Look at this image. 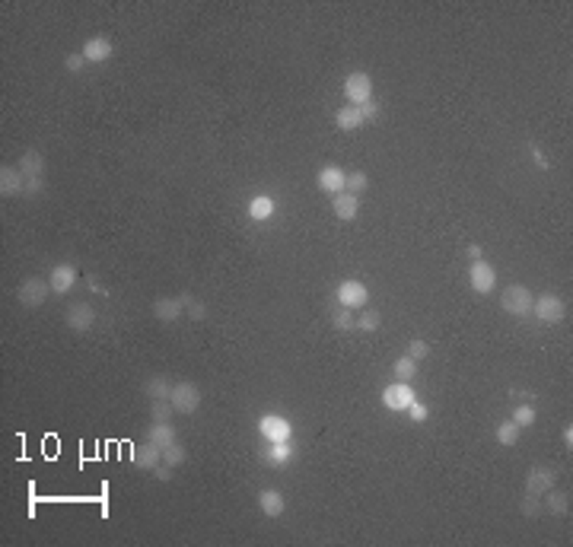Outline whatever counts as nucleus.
Segmentation results:
<instances>
[{
	"label": "nucleus",
	"mask_w": 573,
	"mask_h": 547,
	"mask_svg": "<svg viewBox=\"0 0 573 547\" xmlns=\"http://www.w3.org/2000/svg\"><path fill=\"white\" fill-rule=\"evenodd\" d=\"M392 373L398 375V382H414V375H417V360H411V357H398L392 366Z\"/></svg>",
	"instance_id": "nucleus-28"
},
{
	"label": "nucleus",
	"mask_w": 573,
	"mask_h": 547,
	"mask_svg": "<svg viewBox=\"0 0 573 547\" xmlns=\"http://www.w3.org/2000/svg\"><path fill=\"white\" fill-rule=\"evenodd\" d=\"M188 302H191V296H159V300L153 302V315H156L163 325H172L188 312Z\"/></svg>",
	"instance_id": "nucleus-7"
},
{
	"label": "nucleus",
	"mask_w": 573,
	"mask_h": 547,
	"mask_svg": "<svg viewBox=\"0 0 573 547\" xmlns=\"http://www.w3.org/2000/svg\"><path fill=\"white\" fill-rule=\"evenodd\" d=\"M153 477H156V480H163V484H166V480H172V468H169L166 462H159V465L153 468Z\"/></svg>",
	"instance_id": "nucleus-40"
},
{
	"label": "nucleus",
	"mask_w": 573,
	"mask_h": 547,
	"mask_svg": "<svg viewBox=\"0 0 573 547\" xmlns=\"http://www.w3.org/2000/svg\"><path fill=\"white\" fill-rule=\"evenodd\" d=\"M175 414V407L169 401H150V417L153 423H169V417Z\"/></svg>",
	"instance_id": "nucleus-33"
},
{
	"label": "nucleus",
	"mask_w": 573,
	"mask_h": 547,
	"mask_svg": "<svg viewBox=\"0 0 573 547\" xmlns=\"http://www.w3.org/2000/svg\"><path fill=\"white\" fill-rule=\"evenodd\" d=\"M379 312H373V309H363V315L357 318V328L363 331V334H373V331H379Z\"/></svg>",
	"instance_id": "nucleus-34"
},
{
	"label": "nucleus",
	"mask_w": 573,
	"mask_h": 547,
	"mask_svg": "<svg viewBox=\"0 0 573 547\" xmlns=\"http://www.w3.org/2000/svg\"><path fill=\"white\" fill-rule=\"evenodd\" d=\"M551 487H554V471H551V468H532V471L526 474V493L544 496Z\"/></svg>",
	"instance_id": "nucleus-16"
},
{
	"label": "nucleus",
	"mask_w": 573,
	"mask_h": 547,
	"mask_svg": "<svg viewBox=\"0 0 573 547\" xmlns=\"http://www.w3.org/2000/svg\"><path fill=\"white\" fill-rule=\"evenodd\" d=\"M163 462V449L153 443H140L134 446V452H131V465L137 468V471H153V468Z\"/></svg>",
	"instance_id": "nucleus-14"
},
{
	"label": "nucleus",
	"mask_w": 573,
	"mask_h": 547,
	"mask_svg": "<svg viewBox=\"0 0 573 547\" xmlns=\"http://www.w3.org/2000/svg\"><path fill=\"white\" fill-rule=\"evenodd\" d=\"M332 210H334V217L338 220L350 223V220L357 217V210H360V197L350 195V191H341V195L332 197Z\"/></svg>",
	"instance_id": "nucleus-20"
},
{
	"label": "nucleus",
	"mask_w": 573,
	"mask_h": 547,
	"mask_svg": "<svg viewBox=\"0 0 573 547\" xmlns=\"http://www.w3.org/2000/svg\"><path fill=\"white\" fill-rule=\"evenodd\" d=\"M528 147H532V159H535V163L542 165V169H548V159L542 156V150H538V143H528Z\"/></svg>",
	"instance_id": "nucleus-43"
},
{
	"label": "nucleus",
	"mask_w": 573,
	"mask_h": 547,
	"mask_svg": "<svg viewBox=\"0 0 573 547\" xmlns=\"http://www.w3.org/2000/svg\"><path fill=\"white\" fill-rule=\"evenodd\" d=\"M465 252H468V258H471V261H478V258H481V245H468Z\"/></svg>",
	"instance_id": "nucleus-45"
},
{
	"label": "nucleus",
	"mask_w": 573,
	"mask_h": 547,
	"mask_svg": "<svg viewBox=\"0 0 573 547\" xmlns=\"http://www.w3.org/2000/svg\"><path fill=\"white\" fill-rule=\"evenodd\" d=\"M169 405L175 407V414L191 417V414L201 407V389H197L195 382H175L172 385V395H169Z\"/></svg>",
	"instance_id": "nucleus-3"
},
{
	"label": "nucleus",
	"mask_w": 573,
	"mask_h": 547,
	"mask_svg": "<svg viewBox=\"0 0 573 547\" xmlns=\"http://www.w3.org/2000/svg\"><path fill=\"white\" fill-rule=\"evenodd\" d=\"M344 96L350 99V105L370 102V99H373V80H370V74H363V70L347 74V80H344Z\"/></svg>",
	"instance_id": "nucleus-11"
},
{
	"label": "nucleus",
	"mask_w": 573,
	"mask_h": 547,
	"mask_svg": "<svg viewBox=\"0 0 573 547\" xmlns=\"http://www.w3.org/2000/svg\"><path fill=\"white\" fill-rule=\"evenodd\" d=\"M560 436H564L567 452H570V449H573V427H570V423H567V427H564V433H560Z\"/></svg>",
	"instance_id": "nucleus-44"
},
{
	"label": "nucleus",
	"mask_w": 573,
	"mask_h": 547,
	"mask_svg": "<svg viewBox=\"0 0 573 547\" xmlns=\"http://www.w3.org/2000/svg\"><path fill=\"white\" fill-rule=\"evenodd\" d=\"M64 325H67L70 331H76V334H83V331H90L92 325H96V309L86 300L70 302L67 312H64Z\"/></svg>",
	"instance_id": "nucleus-9"
},
{
	"label": "nucleus",
	"mask_w": 573,
	"mask_h": 547,
	"mask_svg": "<svg viewBox=\"0 0 573 547\" xmlns=\"http://www.w3.org/2000/svg\"><path fill=\"white\" fill-rule=\"evenodd\" d=\"M332 325L338 331H350V328H357V322H354V309H344V306H338L332 312Z\"/></svg>",
	"instance_id": "nucleus-29"
},
{
	"label": "nucleus",
	"mask_w": 573,
	"mask_h": 547,
	"mask_svg": "<svg viewBox=\"0 0 573 547\" xmlns=\"http://www.w3.org/2000/svg\"><path fill=\"white\" fill-rule=\"evenodd\" d=\"M258 430L268 443H290V436H293V427H290V420L280 417V414H264L258 420Z\"/></svg>",
	"instance_id": "nucleus-10"
},
{
	"label": "nucleus",
	"mask_w": 573,
	"mask_h": 547,
	"mask_svg": "<svg viewBox=\"0 0 573 547\" xmlns=\"http://www.w3.org/2000/svg\"><path fill=\"white\" fill-rule=\"evenodd\" d=\"M86 284H90V290H92V293H99V290H102V286H99V280L92 277V274H90V277H86Z\"/></svg>",
	"instance_id": "nucleus-46"
},
{
	"label": "nucleus",
	"mask_w": 573,
	"mask_h": 547,
	"mask_svg": "<svg viewBox=\"0 0 573 547\" xmlns=\"http://www.w3.org/2000/svg\"><path fill=\"white\" fill-rule=\"evenodd\" d=\"M42 188H45V179H26V195H42Z\"/></svg>",
	"instance_id": "nucleus-41"
},
{
	"label": "nucleus",
	"mask_w": 573,
	"mask_h": 547,
	"mask_svg": "<svg viewBox=\"0 0 573 547\" xmlns=\"http://www.w3.org/2000/svg\"><path fill=\"white\" fill-rule=\"evenodd\" d=\"M334 124H338V131H357V128H363L366 121H363L360 105H350V102H347L344 108H338V115H334Z\"/></svg>",
	"instance_id": "nucleus-21"
},
{
	"label": "nucleus",
	"mask_w": 573,
	"mask_h": 547,
	"mask_svg": "<svg viewBox=\"0 0 573 547\" xmlns=\"http://www.w3.org/2000/svg\"><path fill=\"white\" fill-rule=\"evenodd\" d=\"M115 54V45H112V38L106 35H96L90 38V42H83V58L90 60V64H102V60H108Z\"/></svg>",
	"instance_id": "nucleus-18"
},
{
	"label": "nucleus",
	"mask_w": 573,
	"mask_h": 547,
	"mask_svg": "<svg viewBox=\"0 0 573 547\" xmlns=\"http://www.w3.org/2000/svg\"><path fill=\"white\" fill-rule=\"evenodd\" d=\"M334 300H338V306H344V309H366V302H370V290H366L363 280H341Z\"/></svg>",
	"instance_id": "nucleus-5"
},
{
	"label": "nucleus",
	"mask_w": 573,
	"mask_h": 547,
	"mask_svg": "<svg viewBox=\"0 0 573 547\" xmlns=\"http://www.w3.org/2000/svg\"><path fill=\"white\" fill-rule=\"evenodd\" d=\"M316 185L322 188L325 195H341L347 185V172L341 169V165H322L316 175Z\"/></svg>",
	"instance_id": "nucleus-13"
},
{
	"label": "nucleus",
	"mask_w": 573,
	"mask_h": 547,
	"mask_svg": "<svg viewBox=\"0 0 573 547\" xmlns=\"http://www.w3.org/2000/svg\"><path fill=\"white\" fill-rule=\"evenodd\" d=\"M427 353H430L427 341H411V347H407V357H411V360H417V363H421Z\"/></svg>",
	"instance_id": "nucleus-37"
},
{
	"label": "nucleus",
	"mask_w": 573,
	"mask_h": 547,
	"mask_svg": "<svg viewBox=\"0 0 573 547\" xmlns=\"http://www.w3.org/2000/svg\"><path fill=\"white\" fill-rule=\"evenodd\" d=\"M468 284H471V290L475 293H490L494 286H497V270H494V264L484 261V258H478V261L468 264Z\"/></svg>",
	"instance_id": "nucleus-8"
},
{
	"label": "nucleus",
	"mask_w": 573,
	"mask_h": 547,
	"mask_svg": "<svg viewBox=\"0 0 573 547\" xmlns=\"http://www.w3.org/2000/svg\"><path fill=\"white\" fill-rule=\"evenodd\" d=\"M414 401H417V395H414V389H411V382H392L382 389V405L395 414L407 411Z\"/></svg>",
	"instance_id": "nucleus-6"
},
{
	"label": "nucleus",
	"mask_w": 573,
	"mask_h": 547,
	"mask_svg": "<svg viewBox=\"0 0 573 547\" xmlns=\"http://www.w3.org/2000/svg\"><path fill=\"white\" fill-rule=\"evenodd\" d=\"M16 169L26 175V179H45V156L35 150V147H29V150L19 156V163H16Z\"/></svg>",
	"instance_id": "nucleus-19"
},
{
	"label": "nucleus",
	"mask_w": 573,
	"mask_h": 547,
	"mask_svg": "<svg viewBox=\"0 0 573 547\" xmlns=\"http://www.w3.org/2000/svg\"><path fill=\"white\" fill-rule=\"evenodd\" d=\"M535 417H538V414H535V407H532V405H519V407L513 411V423H516L519 430L532 427V423H535Z\"/></svg>",
	"instance_id": "nucleus-32"
},
{
	"label": "nucleus",
	"mask_w": 573,
	"mask_h": 547,
	"mask_svg": "<svg viewBox=\"0 0 573 547\" xmlns=\"http://www.w3.org/2000/svg\"><path fill=\"white\" fill-rule=\"evenodd\" d=\"M48 296H51V284L42 280V277H26L23 284H19V290H16V300H19V306L23 309L45 306Z\"/></svg>",
	"instance_id": "nucleus-1"
},
{
	"label": "nucleus",
	"mask_w": 573,
	"mask_h": 547,
	"mask_svg": "<svg viewBox=\"0 0 573 547\" xmlns=\"http://www.w3.org/2000/svg\"><path fill=\"white\" fill-rule=\"evenodd\" d=\"M249 217L255 220V223L271 220V217H274V197H271V195H255V197L249 201Z\"/></svg>",
	"instance_id": "nucleus-23"
},
{
	"label": "nucleus",
	"mask_w": 573,
	"mask_h": 547,
	"mask_svg": "<svg viewBox=\"0 0 573 547\" xmlns=\"http://www.w3.org/2000/svg\"><path fill=\"white\" fill-rule=\"evenodd\" d=\"M370 188V179H366V172H347V185H344V191H350V195H357L360 197L363 191Z\"/></svg>",
	"instance_id": "nucleus-31"
},
{
	"label": "nucleus",
	"mask_w": 573,
	"mask_h": 547,
	"mask_svg": "<svg viewBox=\"0 0 573 547\" xmlns=\"http://www.w3.org/2000/svg\"><path fill=\"white\" fill-rule=\"evenodd\" d=\"M538 509H542V496H532V493H526V500H522V516L535 519V516H538Z\"/></svg>",
	"instance_id": "nucleus-36"
},
{
	"label": "nucleus",
	"mask_w": 573,
	"mask_h": 547,
	"mask_svg": "<svg viewBox=\"0 0 573 547\" xmlns=\"http://www.w3.org/2000/svg\"><path fill=\"white\" fill-rule=\"evenodd\" d=\"M86 64H90V60L83 58V51H74V54L64 58V70H67V74H83Z\"/></svg>",
	"instance_id": "nucleus-35"
},
{
	"label": "nucleus",
	"mask_w": 573,
	"mask_h": 547,
	"mask_svg": "<svg viewBox=\"0 0 573 547\" xmlns=\"http://www.w3.org/2000/svg\"><path fill=\"white\" fill-rule=\"evenodd\" d=\"M0 195L3 197L26 195V175L16 165H0Z\"/></svg>",
	"instance_id": "nucleus-15"
},
{
	"label": "nucleus",
	"mask_w": 573,
	"mask_h": 547,
	"mask_svg": "<svg viewBox=\"0 0 573 547\" xmlns=\"http://www.w3.org/2000/svg\"><path fill=\"white\" fill-rule=\"evenodd\" d=\"M188 315H191V318H197V322H201L204 315H207V309H204L201 302H195V300H191V302H188Z\"/></svg>",
	"instance_id": "nucleus-42"
},
{
	"label": "nucleus",
	"mask_w": 573,
	"mask_h": 547,
	"mask_svg": "<svg viewBox=\"0 0 573 547\" xmlns=\"http://www.w3.org/2000/svg\"><path fill=\"white\" fill-rule=\"evenodd\" d=\"M532 312L538 315L542 325H558V322H564L567 306L558 293H542V296H535V302H532Z\"/></svg>",
	"instance_id": "nucleus-4"
},
{
	"label": "nucleus",
	"mask_w": 573,
	"mask_h": 547,
	"mask_svg": "<svg viewBox=\"0 0 573 547\" xmlns=\"http://www.w3.org/2000/svg\"><path fill=\"white\" fill-rule=\"evenodd\" d=\"M143 391H147V398H150V401H169L172 385L166 382V375H150V379L143 382Z\"/></svg>",
	"instance_id": "nucleus-25"
},
{
	"label": "nucleus",
	"mask_w": 573,
	"mask_h": 547,
	"mask_svg": "<svg viewBox=\"0 0 573 547\" xmlns=\"http://www.w3.org/2000/svg\"><path fill=\"white\" fill-rule=\"evenodd\" d=\"M258 509H261V516H268V519H277V516H284L286 512V496L280 493V490H261L258 493Z\"/></svg>",
	"instance_id": "nucleus-17"
},
{
	"label": "nucleus",
	"mask_w": 573,
	"mask_h": 547,
	"mask_svg": "<svg viewBox=\"0 0 573 547\" xmlns=\"http://www.w3.org/2000/svg\"><path fill=\"white\" fill-rule=\"evenodd\" d=\"M544 506H548L554 516H567V512H570V493L551 487L548 493H544Z\"/></svg>",
	"instance_id": "nucleus-26"
},
{
	"label": "nucleus",
	"mask_w": 573,
	"mask_h": 547,
	"mask_svg": "<svg viewBox=\"0 0 573 547\" xmlns=\"http://www.w3.org/2000/svg\"><path fill=\"white\" fill-rule=\"evenodd\" d=\"M360 112H363V121H366V124H370V121H376V115H379V105H376V102H373V99H370V102H363V105H360Z\"/></svg>",
	"instance_id": "nucleus-39"
},
{
	"label": "nucleus",
	"mask_w": 573,
	"mask_h": 547,
	"mask_svg": "<svg viewBox=\"0 0 573 547\" xmlns=\"http://www.w3.org/2000/svg\"><path fill=\"white\" fill-rule=\"evenodd\" d=\"M293 455H296V452H293V446H290V443H271V449L264 452V462H268V465H274V468H284V465H290V462H293Z\"/></svg>",
	"instance_id": "nucleus-24"
},
{
	"label": "nucleus",
	"mask_w": 573,
	"mask_h": 547,
	"mask_svg": "<svg viewBox=\"0 0 573 547\" xmlns=\"http://www.w3.org/2000/svg\"><path fill=\"white\" fill-rule=\"evenodd\" d=\"M185 458H188V452H185V446H181V443H172V446H166V449H163V462H166L169 468L185 465Z\"/></svg>",
	"instance_id": "nucleus-30"
},
{
	"label": "nucleus",
	"mask_w": 573,
	"mask_h": 547,
	"mask_svg": "<svg viewBox=\"0 0 573 547\" xmlns=\"http://www.w3.org/2000/svg\"><path fill=\"white\" fill-rule=\"evenodd\" d=\"M532 302H535V296H532V293H528V286H522V284L506 286L503 296H500L503 312L506 315H516V318H522V315L532 312Z\"/></svg>",
	"instance_id": "nucleus-2"
},
{
	"label": "nucleus",
	"mask_w": 573,
	"mask_h": 547,
	"mask_svg": "<svg viewBox=\"0 0 573 547\" xmlns=\"http://www.w3.org/2000/svg\"><path fill=\"white\" fill-rule=\"evenodd\" d=\"M407 414H411V420H414V423H423V420L430 417V411H427V405H423V401H414V405L407 407Z\"/></svg>",
	"instance_id": "nucleus-38"
},
{
	"label": "nucleus",
	"mask_w": 573,
	"mask_h": 547,
	"mask_svg": "<svg viewBox=\"0 0 573 547\" xmlns=\"http://www.w3.org/2000/svg\"><path fill=\"white\" fill-rule=\"evenodd\" d=\"M494 433H497V443L500 446H516V443H519V436H522V430L516 427L513 417H510V420H503V423H497V430H494Z\"/></svg>",
	"instance_id": "nucleus-27"
},
{
	"label": "nucleus",
	"mask_w": 573,
	"mask_h": 547,
	"mask_svg": "<svg viewBox=\"0 0 573 547\" xmlns=\"http://www.w3.org/2000/svg\"><path fill=\"white\" fill-rule=\"evenodd\" d=\"M147 443L166 449V446L179 443V433H175V427H169V423H150V430H147Z\"/></svg>",
	"instance_id": "nucleus-22"
},
{
	"label": "nucleus",
	"mask_w": 573,
	"mask_h": 547,
	"mask_svg": "<svg viewBox=\"0 0 573 547\" xmlns=\"http://www.w3.org/2000/svg\"><path fill=\"white\" fill-rule=\"evenodd\" d=\"M76 280H80V274H76L74 264H54V268L48 270V284H51V293H58V296L74 290Z\"/></svg>",
	"instance_id": "nucleus-12"
}]
</instances>
